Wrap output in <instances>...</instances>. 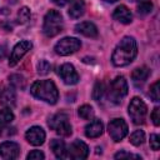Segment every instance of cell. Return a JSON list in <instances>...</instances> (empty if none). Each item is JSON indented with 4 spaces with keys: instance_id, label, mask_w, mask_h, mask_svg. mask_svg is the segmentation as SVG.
I'll use <instances>...</instances> for the list:
<instances>
[{
    "instance_id": "cell-11",
    "label": "cell",
    "mask_w": 160,
    "mask_h": 160,
    "mask_svg": "<svg viewBox=\"0 0 160 160\" xmlns=\"http://www.w3.org/2000/svg\"><path fill=\"white\" fill-rule=\"evenodd\" d=\"M59 75L62 79V81L68 85H74L79 81V74L71 64H62L59 68Z\"/></svg>"
},
{
    "instance_id": "cell-23",
    "label": "cell",
    "mask_w": 160,
    "mask_h": 160,
    "mask_svg": "<svg viewBox=\"0 0 160 160\" xmlns=\"http://www.w3.org/2000/svg\"><path fill=\"white\" fill-rule=\"evenodd\" d=\"M78 114H79L80 118H82L85 120H90V119L94 118V110H92V108L90 105H82V106H80L79 110H78Z\"/></svg>"
},
{
    "instance_id": "cell-27",
    "label": "cell",
    "mask_w": 160,
    "mask_h": 160,
    "mask_svg": "<svg viewBox=\"0 0 160 160\" xmlns=\"http://www.w3.org/2000/svg\"><path fill=\"white\" fill-rule=\"evenodd\" d=\"M30 16H31V14H30L29 8L24 6V8H21V9L19 10V12H18V21H19L20 24H25V22H28V21L30 20Z\"/></svg>"
},
{
    "instance_id": "cell-17",
    "label": "cell",
    "mask_w": 160,
    "mask_h": 160,
    "mask_svg": "<svg viewBox=\"0 0 160 160\" xmlns=\"http://www.w3.org/2000/svg\"><path fill=\"white\" fill-rule=\"evenodd\" d=\"M84 12H85V2H84V0H74L72 4L69 8V11H68V14H69V16L71 19H78L80 16H82Z\"/></svg>"
},
{
    "instance_id": "cell-37",
    "label": "cell",
    "mask_w": 160,
    "mask_h": 160,
    "mask_svg": "<svg viewBox=\"0 0 160 160\" xmlns=\"http://www.w3.org/2000/svg\"><path fill=\"white\" fill-rule=\"evenodd\" d=\"M105 1H108V2H115L116 0H105Z\"/></svg>"
},
{
    "instance_id": "cell-29",
    "label": "cell",
    "mask_w": 160,
    "mask_h": 160,
    "mask_svg": "<svg viewBox=\"0 0 160 160\" xmlns=\"http://www.w3.org/2000/svg\"><path fill=\"white\" fill-rule=\"evenodd\" d=\"M50 69H51V65L48 60H40L39 64H38V72L40 75H46L50 72Z\"/></svg>"
},
{
    "instance_id": "cell-8",
    "label": "cell",
    "mask_w": 160,
    "mask_h": 160,
    "mask_svg": "<svg viewBox=\"0 0 160 160\" xmlns=\"http://www.w3.org/2000/svg\"><path fill=\"white\" fill-rule=\"evenodd\" d=\"M109 135L114 141H121L128 134V125L124 119H112L108 125Z\"/></svg>"
},
{
    "instance_id": "cell-28",
    "label": "cell",
    "mask_w": 160,
    "mask_h": 160,
    "mask_svg": "<svg viewBox=\"0 0 160 160\" xmlns=\"http://www.w3.org/2000/svg\"><path fill=\"white\" fill-rule=\"evenodd\" d=\"M160 81L158 80V81H155L151 86H150V92H149V95H150V98L154 100V101H159V99H160Z\"/></svg>"
},
{
    "instance_id": "cell-9",
    "label": "cell",
    "mask_w": 160,
    "mask_h": 160,
    "mask_svg": "<svg viewBox=\"0 0 160 160\" xmlns=\"http://www.w3.org/2000/svg\"><path fill=\"white\" fill-rule=\"evenodd\" d=\"M89 155V148L88 145L81 140H75L70 144V146L66 149V159H85Z\"/></svg>"
},
{
    "instance_id": "cell-18",
    "label": "cell",
    "mask_w": 160,
    "mask_h": 160,
    "mask_svg": "<svg viewBox=\"0 0 160 160\" xmlns=\"http://www.w3.org/2000/svg\"><path fill=\"white\" fill-rule=\"evenodd\" d=\"M50 149L52 150L54 155L59 159H66V146L62 140L54 139L50 142Z\"/></svg>"
},
{
    "instance_id": "cell-13",
    "label": "cell",
    "mask_w": 160,
    "mask_h": 160,
    "mask_svg": "<svg viewBox=\"0 0 160 160\" xmlns=\"http://www.w3.org/2000/svg\"><path fill=\"white\" fill-rule=\"evenodd\" d=\"M25 138H26V140H28L31 145L38 146V145L44 144L46 135H45V131L42 130V128H40V126H32V128H30V129L26 131Z\"/></svg>"
},
{
    "instance_id": "cell-32",
    "label": "cell",
    "mask_w": 160,
    "mask_h": 160,
    "mask_svg": "<svg viewBox=\"0 0 160 160\" xmlns=\"http://www.w3.org/2000/svg\"><path fill=\"white\" fill-rule=\"evenodd\" d=\"M151 120H152V122L158 126L159 124H160V109L156 106L154 110H152V112H151Z\"/></svg>"
},
{
    "instance_id": "cell-14",
    "label": "cell",
    "mask_w": 160,
    "mask_h": 160,
    "mask_svg": "<svg viewBox=\"0 0 160 160\" xmlns=\"http://www.w3.org/2000/svg\"><path fill=\"white\" fill-rule=\"evenodd\" d=\"M112 18L118 21H120L121 24H130L132 20V14L131 11L125 6V5H119L114 12H112Z\"/></svg>"
},
{
    "instance_id": "cell-5",
    "label": "cell",
    "mask_w": 160,
    "mask_h": 160,
    "mask_svg": "<svg viewBox=\"0 0 160 160\" xmlns=\"http://www.w3.org/2000/svg\"><path fill=\"white\" fill-rule=\"evenodd\" d=\"M128 94V82L124 76H116L109 86V100L114 104H120V101Z\"/></svg>"
},
{
    "instance_id": "cell-1",
    "label": "cell",
    "mask_w": 160,
    "mask_h": 160,
    "mask_svg": "<svg viewBox=\"0 0 160 160\" xmlns=\"http://www.w3.org/2000/svg\"><path fill=\"white\" fill-rule=\"evenodd\" d=\"M136 54L138 45L135 39L131 36H125L116 45L111 56V61L115 66H126L135 59Z\"/></svg>"
},
{
    "instance_id": "cell-22",
    "label": "cell",
    "mask_w": 160,
    "mask_h": 160,
    "mask_svg": "<svg viewBox=\"0 0 160 160\" xmlns=\"http://www.w3.org/2000/svg\"><path fill=\"white\" fill-rule=\"evenodd\" d=\"M152 10L151 0H138V12L140 15H146Z\"/></svg>"
},
{
    "instance_id": "cell-33",
    "label": "cell",
    "mask_w": 160,
    "mask_h": 160,
    "mask_svg": "<svg viewBox=\"0 0 160 160\" xmlns=\"http://www.w3.org/2000/svg\"><path fill=\"white\" fill-rule=\"evenodd\" d=\"M115 159H124V158H134V159H140L139 155H134V154H130V152H125V151H120V152H116Z\"/></svg>"
},
{
    "instance_id": "cell-2",
    "label": "cell",
    "mask_w": 160,
    "mask_h": 160,
    "mask_svg": "<svg viewBox=\"0 0 160 160\" xmlns=\"http://www.w3.org/2000/svg\"><path fill=\"white\" fill-rule=\"evenodd\" d=\"M30 91L35 98H38L45 102H49V104H55L59 99V92H58L56 85L51 80L35 81L31 85Z\"/></svg>"
},
{
    "instance_id": "cell-36",
    "label": "cell",
    "mask_w": 160,
    "mask_h": 160,
    "mask_svg": "<svg viewBox=\"0 0 160 160\" xmlns=\"http://www.w3.org/2000/svg\"><path fill=\"white\" fill-rule=\"evenodd\" d=\"M71 0H52V2H55L56 5H59V6H64L65 4H68V2H70Z\"/></svg>"
},
{
    "instance_id": "cell-26",
    "label": "cell",
    "mask_w": 160,
    "mask_h": 160,
    "mask_svg": "<svg viewBox=\"0 0 160 160\" xmlns=\"http://www.w3.org/2000/svg\"><path fill=\"white\" fill-rule=\"evenodd\" d=\"M9 80H10V84H11L14 88H16V89H24V88H25V80H24V78H22L21 75H19V74H12V75H10Z\"/></svg>"
},
{
    "instance_id": "cell-35",
    "label": "cell",
    "mask_w": 160,
    "mask_h": 160,
    "mask_svg": "<svg viewBox=\"0 0 160 160\" xmlns=\"http://www.w3.org/2000/svg\"><path fill=\"white\" fill-rule=\"evenodd\" d=\"M8 54V46L6 45H0V60H2Z\"/></svg>"
},
{
    "instance_id": "cell-24",
    "label": "cell",
    "mask_w": 160,
    "mask_h": 160,
    "mask_svg": "<svg viewBox=\"0 0 160 160\" xmlns=\"http://www.w3.org/2000/svg\"><path fill=\"white\" fill-rule=\"evenodd\" d=\"M145 140V134L142 130H135L131 135H130V142L135 146H139L144 142Z\"/></svg>"
},
{
    "instance_id": "cell-21",
    "label": "cell",
    "mask_w": 160,
    "mask_h": 160,
    "mask_svg": "<svg viewBox=\"0 0 160 160\" xmlns=\"http://www.w3.org/2000/svg\"><path fill=\"white\" fill-rule=\"evenodd\" d=\"M14 120V114L9 108L0 110V126H6Z\"/></svg>"
},
{
    "instance_id": "cell-25",
    "label": "cell",
    "mask_w": 160,
    "mask_h": 160,
    "mask_svg": "<svg viewBox=\"0 0 160 160\" xmlns=\"http://www.w3.org/2000/svg\"><path fill=\"white\" fill-rule=\"evenodd\" d=\"M104 94H105V86H104L102 82L98 81L95 84V86H94V90H92V99L95 101H100L102 99Z\"/></svg>"
},
{
    "instance_id": "cell-31",
    "label": "cell",
    "mask_w": 160,
    "mask_h": 160,
    "mask_svg": "<svg viewBox=\"0 0 160 160\" xmlns=\"http://www.w3.org/2000/svg\"><path fill=\"white\" fill-rule=\"evenodd\" d=\"M150 146L155 151L159 150V148H160V138H159V135H156V134L150 135Z\"/></svg>"
},
{
    "instance_id": "cell-20",
    "label": "cell",
    "mask_w": 160,
    "mask_h": 160,
    "mask_svg": "<svg viewBox=\"0 0 160 160\" xmlns=\"http://www.w3.org/2000/svg\"><path fill=\"white\" fill-rule=\"evenodd\" d=\"M150 75V70L146 66H141V68H136L132 72H131V79L134 82L139 84V82H144Z\"/></svg>"
},
{
    "instance_id": "cell-4",
    "label": "cell",
    "mask_w": 160,
    "mask_h": 160,
    "mask_svg": "<svg viewBox=\"0 0 160 160\" xmlns=\"http://www.w3.org/2000/svg\"><path fill=\"white\" fill-rule=\"evenodd\" d=\"M49 126L61 136H69L72 132V128L69 122V116L65 112H58L49 119Z\"/></svg>"
},
{
    "instance_id": "cell-6",
    "label": "cell",
    "mask_w": 160,
    "mask_h": 160,
    "mask_svg": "<svg viewBox=\"0 0 160 160\" xmlns=\"http://www.w3.org/2000/svg\"><path fill=\"white\" fill-rule=\"evenodd\" d=\"M146 114H148L146 104L140 98H132L129 104V115H130L132 122L136 125L144 124Z\"/></svg>"
},
{
    "instance_id": "cell-12",
    "label": "cell",
    "mask_w": 160,
    "mask_h": 160,
    "mask_svg": "<svg viewBox=\"0 0 160 160\" xmlns=\"http://www.w3.org/2000/svg\"><path fill=\"white\" fill-rule=\"evenodd\" d=\"M20 154V146L14 141H4L0 144V156L6 160L16 159Z\"/></svg>"
},
{
    "instance_id": "cell-3",
    "label": "cell",
    "mask_w": 160,
    "mask_h": 160,
    "mask_svg": "<svg viewBox=\"0 0 160 160\" xmlns=\"http://www.w3.org/2000/svg\"><path fill=\"white\" fill-rule=\"evenodd\" d=\"M42 31L48 38H52L62 31V16L56 10H50L44 18Z\"/></svg>"
},
{
    "instance_id": "cell-30",
    "label": "cell",
    "mask_w": 160,
    "mask_h": 160,
    "mask_svg": "<svg viewBox=\"0 0 160 160\" xmlns=\"http://www.w3.org/2000/svg\"><path fill=\"white\" fill-rule=\"evenodd\" d=\"M26 158H28L29 160H42V159L45 158V155H44V152L40 151V150H32V151H30V152L28 154Z\"/></svg>"
},
{
    "instance_id": "cell-34",
    "label": "cell",
    "mask_w": 160,
    "mask_h": 160,
    "mask_svg": "<svg viewBox=\"0 0 160 160\" xmlns=\"http://www.w3.org/2000/svg\"><path fill=\"white\" fill-rule=\"evenodd\" d=\"M15 134V129L14 128H6L0 130V136H9V135H14Z\"/></svg>"
},
{
    "instance_id": "cell-15",
    "label": "cell",
    "mask_w": 160,
    "mask_h": 160,
    "mask_svg": "<svg viewBox=\"0 0 160 160\" xmlns=\"http://www.w3.org/2000/svg\"><path fill=\"white\" fill-rule=\"evenodd\" d=\"M102 131H104V125L98 119H94L85 126V135L88 138H98L102 134Z\"/></svg>"
},
{
    "instance_id": "cell-7",
    "label": "cell",
    "mask_w": 160,
    "mask_h": 160,
    "mask_svg": "<svg viewBox=\"0 0 160 160\" xmlns=\"http://www.w3.org/2000/svg\"><path fill=\"white\" fill-rule=\"evenodd\" d=\"M81 46V42L79 39L76 38H64L61 40H59L55 46H54V50L58 55H61V56H66V55H70L75 51H78Z\"/></svg>"
},
{
    "instance_id": "cell-19",
    "label": "cell",
    "mask_w": 160,
    "mask_h": 160,
    "mask_svg": "<svg viewBox=\"0 0 160 160\" xmlns=\"http://www.w3.org/2000/svg\"><path fill=\"white\" fill-rule=\"evenodd\" d=\"M15 100H16V95H15V91L12 89L6 88L0 92V102L2 105L14 106L15 105Z\"/></svg>"
},
{
    "instance_id": "cell-10",
    "label": "cell",
    "mask_w": 160,
    "mask_h": 160,
    "mask_svg": "<svg viewBox=\"0 0 160 160\" xmlns=\"http://www.w3.org/2000/svg\"><path fill=\"white\" fill-rule=\"evenodd\" d=\"M31 48H32V44L29 40H22L20 42H18L14 46L12 51H11V55H10V59H9V65L15 66Z\"/></svg>"
},
{
    "instance_id": "cell-38",
    "label": "cell",
    "mask_w": 160,
    "mask_h": 160,
    "mask_svg": "<svg viewBox=\"0 0 160 160\" xmlns=\"http://www.w3.org/2000/svg\"><path fill=\"white\" fill-rule=\"evenodd\" d=\"M129 1H135V0H129Z\"/></svg>"
},
{
    "instance_id": "cell-16",
    "label": "cell",
    "mask_w": 160,
    "mask_h": 160,
    "mask_svg": "<svg viewBox=\"0 0 160 160\" xmlns=\"http://www.w3.org/2000/svg\"><path fill=\"white\" fill-rule=\"evenodd\" d=\"M75 31L82 34L85 36H89V38H96L98 36V28L90 21H82V22L78 24L75 26Z\"/></svg>"
}]
</instances>
